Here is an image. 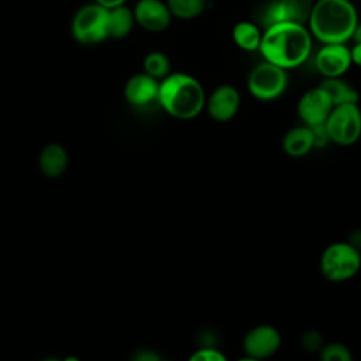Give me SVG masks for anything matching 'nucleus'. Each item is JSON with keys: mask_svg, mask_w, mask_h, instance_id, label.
I'll return each mask as SVG.
<instances>
[{"mask_svg": "<svg viewBox=\"0 0 361 361\" xmlns=\"http://www.w3.org/2000/svg\"><path fill=\"white\" fill-rule=\"evenodd\" d=\"M312 45L313 37L307 25L281 21L262 31L259 52L264 61L289 71L309 59Z\"/></svg>", "mask_w": 361, "mask_h": 361, "instance_id": "1", "label": "nucleus"}, {"mask_svg": "<svg viewBox=\"0 0 361 361\" xmlns=\"http://www.w3.org/2000/svg\"><path fill=\"white\" fill-rule=\"evenodd\" d=\"M358 21L351 0H316L306 25L312 37L322 44H345Z\"/></svg>", "mask_w": 361, "mask_h": 361, "instance_id": "2", "label": "nucleus"}, {"mask_svg": "<svg viewBox=\"0 0 361 361\" xmlns=\"http://www.w3.org/2000/svg\"><path fill=\"white\" fill-rule=\"evenodd\" d=\"M206 97L199 79L185 72H173L159 80L157 102L169 116L192 120L203 111Z\"/></svg>", "mask_w": 361, "mask_h": 361, "instance_id": "3", "label": "nucleus"}, {"mask_svg": "<svg viewBox=\"0 0 361 361\" xmlns=\"http://www.w3.org/2000/svg\"><path fill=\"white\" fill-rule=\"evenodd\" d=\"M320 271L330 282H345L361 268V251L348 241L329 244L320 255Z\"/></svg>", "mask_w": 361, "mask_h": 361, "instance_id": "4", "label": "nucleus"}, {"mask_svg": "<svg viewBox=\"0 0 361 361\" xmlns=\"http://www.w3.org/2000/svg\"><path fill=\"white\" fill-rule=\"evenodd\" d=\"M288 72L268 61L257 63L247 76L248 93L261 102L279 99L288 87Z\"/></svg>", "mask_w": 361, "mask_h": 361, "instance_id": "5", "label": "nucleus"}, {"mask_svg": "<svg viewBox=\"0 0 361 361\" xmlns=\"http://www.w3.org/2000/svg\"><path fill=\"white\" fill-rule=\"evenodd\" d=\"M324 127L331 142L341 147L355 144L361 137V109L358 103L333 106Z\"/></svg>", "mask_w": 361, "mask_h": 361, "instance_id": "6", "label": "nucleus"}, {"mask_svg": "<svg viewBox=\"0 0 361 361\" xmlns=\"http://www.w3.org/2000/svg\"><path fill=\"white\" fill-rule=\"evenodd\" d=\"M72 34L78 42L85 45H94L109 38L107 8L97 3L80 7L72 20Z\"/></svg>", "mask_w": 361, "mask_h": 361, "instance_id": "7", "label": "nucleus"}, {"mask_svg": "<svg viewBox=\"0 0 361 361\" xmlns=\"http://www.w3.org/2000/svg\"><path fill=\"white\" fill-rule=\"evenodd\" d=\"M313 3L314 0H272L265 4L259 20L265 28L281 21L306 25Z\"/></svg>", "mask_w": 361, "mask_h": 361, "instance_id": "8", "label": "nucleus"}, {"mask_svg": "<svg viewBox=\"0 0 361 361\" xmlns=\"http://www.w3.org/2000/svg\"><path fill=\"white\" fill-rule=\"evenodd\" d=\"M281 344V333L272 324H257L251 327L243 338L244 354L262 361L276 354Z\"/></svg>", "mask_w": 361, "mask_h": 361, "instance_id": "9", "label": "nucleus"}, {"mask_svg": "<svg viewBox=\"0 0 361 361\" xmlns=\"http://www.w3.org/2000/svg\"><path fill=\"white\" fill-rule=\"evenodd\" d=\"M331 109H333V103L329 94L320 86L307 89L300 96L296 106L298 116L302 124L307 127L324 124Z\"/></svg>", "mask_w": 361, "mask_h": 361, "instance_id": "10", "label": "nucleus"}, {"mask_svg": "<svg viewBox=\"0 0 361 361\" xmlns=\"http://www.w3.org/2000/svg\"><path fill=\"white\" fill-rule=\"evenodd\" d=\"M241 106V96L233 85H219L206 97V111L217 123H227L235 117Z\"/></svg>", "mask_w": 361, "mask_h": 361, "instance_id": "11", "label": "nucleus"}, {"mask_svg": "<svg viewBox=\"0 0 361 361\" xmlns=\"http://www.w3.org/2000/svg\"><path fill=\"white\" fill-rule=\"evenodd\" d=\"M351 65L350 48L345 44H323L314 55V66L323 78H343Z\"/></svg>", "mask_w": 361, "mask_h": 361, "instance_id": "12", "label": "nucleus"}, {"mask_svg": "<svg viewBox=\"0 0 361 361\" xmlns=\"http://www.w3.org/2000/svg\"><path fill=\"white\" fill-rule=\"evenodd\" d=\"M133 13L135 23L149 32L166 30L173 18L165 0H138Z\"/></svg>", "mask_w": 361, "mask_h": 361, "instance_id": "13", "label": "nucleus"}, {"mask_svg": "<svg viewBox=\"0 0 361 361\" xmlns=\"http://www.w3.org/2000/svg\"><path fill=\"white\" fill-rule=\"evenodd\" d=\"M159 80L140 72L133 75L124 85L126 100L135 107H145L158 100Z\"/></svg>", "mask_w": 361, "mask_h": 361, "instance_id": "14", "label": "nucleus"}, {"mask_svg": "<svg viewBox=\"0 0 361 361\" xmlns=\"http://www.w3.org/2000/svg\"><path fill=\"white\" fill-rule=\"evenodd\" d=\"M314 148L312 128L302 124L289 128L282 138V149L292 158H302Z\"/></svg>", "mask_w": 361, "mask_h": 361, "instance_id": "15", "label": "nucleus"}, {"mask_svg": "<svg viewBox=\"0 0 361 361\" xmlns=\"http://www.w3.org/2000/svg\"><path fill=\"white\" fill-rule=\"evenodd\" d=\"M68 152L66 149L56 142H51L45 145L39 154L38 165L47 178H58L68 168Z\"/></svg>", "mask_w": 361, "mask_h": 361, "instance_id": "16", "label": "nucleus"}, {"mask_svg": "<svg viewBox=\"0 0 361 361\" xmlns=\"http://www.w3.org/2000/svg\"><path fill=\"white\" fill-rule=\"evenodd\" d=\"M135 24L133 8L126 4L117 6L107 10V34L109 38H124L127 37Z\"/></svg>", "mask_w": 361, "mask_h": 361, "instance_id": "17", "label": "nucleus"}, {"mask_svg": "<svg viewBox=\"0 0 361 361\" xmlns=\"http://www.w3.org/2000/svg\"><path fill=\"white\" fill-rule=\"evenodd\" d=\"M233 42L245 52L259 51V45L262 41V31L259 27L248 20H243L234 24L231 30Z\"/></svg>", "mask_w": 361, "mask_h": 361, "instance_id": "18", "label": "nucleus"}, {"mask_svg": "<svg viewBox=\"0 0 361 361\" xmlns=\"http://www.w3.org/2000/svg\"><path fill=\"white\" fill-rule=\"evenodd\" d=\"M330 97L333 106L358 103V92L341 78H324L319 85Z\"/></svg>", "mask_w": 361, "mask_h": 361, "instance_id": "19", "label": "nucleus"}, {"mask_svg": "<svg viewBox=\"0 0 361 361\" xmlns=\"http://www.w3.org/2000/svg\"><path fill=\"white\" fill-rule=\"evenodd\" d=\"M172 17L179 20H193L199 17L206 6L207 0H165Z\"/></svg>", "mask_w": 361, "mask_h": 361, "instance_id": "20", "label": "nucleus"}, {"mask_svg": "<svg viewBox=\"0 0 361 361\" xmlns=\"http://www.w3.org/2000/svg\"><path fill=\"white\" fill-rule=\"evenodd\" d=\"M142 72L157 80H162L171 73V61L161 51H151L142 59Z\"/></svg>", "mask_w": 361, "mask_h": 361, "instance_id": "21", "label": "nucleus"}, {"mask_svg": "<svg viewBox=\"0 0 361 361\" xmlns=\"http://www.w3.org/2000/svg\"><path fill=\"white\" fill-rule=\"evenodd\" d=\"M320 361H354L350 348L338 341L324 343L319 351Z\"/></svg>", "mask_w": 361, "mask_h": 361, "instance_id": "22", "label": "nucleus"}, {"mask_svg": "<svg viewBox=\"0 0 361 361\" xmlns=\"http://www.w3.org/2000/svg\"><path fill=\"white\" fill-rule=\"evenodd\" d=\"M186 361H228V358L213 345H202L195 350Z\"/></svg>", "mask_w": 361, "mask_h": 361, "instance_id": "23", "label": "nucleus"}, {"mask_svg": "<svg viewBox=\"0 0 361 361\" xmlns=\"http://www.w3.org/2000/svg\"><path fill=\"white\" fill-rule=\"evenodd\" d=\"M300 344L306 351H320L324 345L323 336L317 330H307L300 337Z\"/></svg>", "mask_w": 361, "mask_h": 361, "instance_id": "24", "label": "nucleus"}, {"mask_svg": "<svg viewBox=\"0 0 361 361\" xmlns=\"http://www.w3.org/2000/svg\"><path fill=\"white\" fill-rule=\"evenodd\" d=\"M161 357L158 355V353H155L154 350H149V348H141V350H137L130 361H158Z\"/></svg>", "mask_w": 361, "mask_h": 361, "instance_id": "25", "label": "nucleus"}, {"mask_svg": "<svg viewBox=\"0 0 361 361\" xmlns=\"http://www.w3.org/2000/svg\"><path fill=\"white\" fill-rule=\"evenodd\" d=\"M350 55H351L353 65H357L361 68V42H355L350 48Z\"/></svg>", "mask_w": 361, "mask_h": 361, "instance_id": "26", "label": "nucleus"}, {"mask_svg": "<svg viewBox=\"0 0 361 361\" xmlns=\"http://www.w3.org/2000/svg\"><path fill=\"white\" fill-rule=\"evenodd\" d=\"M126 1L127 0H94V3H97V4H100L102 7H104V8H114V7H117V6H123V4H126Z\"/></svg>", "mask_w": 361, "mask_h": 361, "instance_id": "27", "label": "nucleus"}, {"mask_svg": "<svg viewBox=\"0 0 361 361\" xmlns=\"http://www.w3.org/2000/svg\"><path fill=\"white\" fill-rule=\"evenodd\" d=\"M348 243H351L354 247H357V248L361 251V231H360V230L354 231V233L351 234Z\"/></svg>", "mask_w": 361, "mask_h": 361, "instance_id": "28", "label": "nucleus"}, {"mask_svg": "<svg viewBox=\"0 0 361 361\" xmlns=\"http://www.w3.org/2000/svg\"><path fill=\"white\" fill-rule=\"evenodd\" d=\"M351 39H354L355 42H361V23H360V21H358V24H357L355 28H354V32H353Z\"/></svg>", "mask_w": 361, "mask_h": 361, "instance_id": "29", "label": "nucleus"}, {"mask_svg": "<svg viewBox=\"0 0 361 361\" xmlns=\"http://www.w3.org/2000/svg\"><path fill=\"white\" fill-rule=\"evenodd\" d=\"M235 361H262V360H257V358H252V357H248V355H243L241 358H238Z\"/></svg>", "mask_w": 361, "mask_h": 361, "instance_id": "30", "label": "nucleus"}, {"mask_svg": "<svg viewBox=\"0 0 361 361\" xmlns=\"http://www.w3.org/2000/svg\"><path fill=\"white\" fill-rule=\"evenodd\" d=\"M62 361H79V358H78V357H75V355H69V357L63 358Z\"/></svg>", "mask_w": 361, "mask_h": 361, "instance_id": "31", "label": "nucleus"}, {"mask_svg": "<svg viewBox=\"0 0 361 361\" xmlns=\"http://www.w3.org/2000/svg\"><path fill=\"white\" fill-rule=\"evenodd\" d=\"M42 361H62V360H59V358H54V357H49V358L42 360Z\"/></svg>", "mask_w": 361, "mask_h": 361, "instance_id": "32", "label": "nucleus"}, {"mask_svg": "<svg viewBox=\"0 0 361 361\" xmlns=\"http://www.w3.org/2000/svg\"><path fill=\"white\" fill-rule=\"evenodd\" d=\"M158 361H172V360H166V358H159Z\"/></svg>", "mask_w": 361, "mask_h": 361, "instance_id": "33", "label": "nucleus"}]
</instances>
